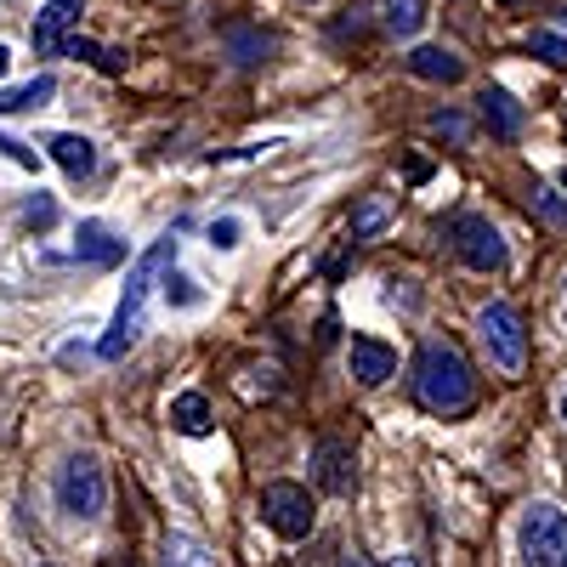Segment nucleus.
Masks as SVG:
<instances>
[{"mask_svg":"<svg viewBox=\"0 0 567 567\" xmlns=\"http://www.w3.org/2000/svg\"><path fill=\"white\" fill-rule=\"evenodd\" d=\"M414 398H420V409H432L443 420L477 403V374H471V363L454 341H425L414 352Z\"/></svg>","mask_w":567,"mask_h":567,"instance_id":"1","label":"nucleus"},{"mask_svg":"<svg viewBox=\"0 0 567 567\" xmlns=\"http://www.w3.org/2000/svg\"><path fill=\"white\" fill-rule=\"evenodd\" d=\"M176 267V239H159L148 256H142L136 267H131V278H125V296H120V307H114V323H109V336L97 341V352L114 363V358H125L131 347H136V336H142V301H148V290H154V278L159 272H171Z\"/></svg>","mask_w":567,"mask_h":567,"instance_id":"2","label":"nucleus"},{"mask_svg":"<svg viewBox=\"0 0 567 567\" xmlns=\"http://www.w3.org/2000/svg\"><path fill=\"white\" fill-rule=\"evenodd\" d=\"M52 494H58V511L63 516H74V523H97V516L109 511V471H103V460L97 454L63 460Z\"/></svg>","mask_w":567,"mask_h":567,"instance_id":"3","label":"nucleus"},{"mask_svg":"<svg viewBox=\"0 0 567 567\" xmlns=\"http://www.w3.org/2000/svg\"><path fill=\"white\" fill-rule=\"evenodd\" d=\"M477 336L494 358L499 374H523L528 369V329H523V312H516L511 301H488L477 312Z\"/></svg>","mask_w":567,"mask_h":567,"instance_id":"4","label":"nucleus"},{"mask_svg":"<svg viewBox=\"0 0 567 567\" xmlns=\"http://www.w3.org/2000/svg\"><path fill=\"white\" fill-rule=\"evenodd\" d=\"M261 516L278 539H307L312 523H318V505L301 483H267L261 488Z\"/></svg>","mask_w":567,"mask_h":567,"instance_id":"5","label":"nucleus"},{"mask_svg":"<svg viewBox=\"0 0 567 567\" xmlns=\"http://www.w3.org/2000/svg\"><path fill=\"white\" fill-rule=\"evenodd\" d=\"M567 556V511L561 505H528L523 516V561L528 567H561Z\"/></svg>","mask_w":567,"mask_h":567,"instance_id":"6","label":"nucleus"},{"mask_svg":"<svg viewBox=\"0 0 567 567\" xmlns=\"http://www.w3.org/2000/svg\"><path fill=\"white\" fill-rule=\"evenodd\" d=\"M454 250L471 272H505V239L488 216H465L454 221Z\"/></svg>","mask_w":567,"mask_h":567,"instance_id":"7","label":"nucleus"},{"mask_svg":"<svg viewBox=\"0 0 567 567\" xmlns=\"http://www.w3.org/2000/svg\"><path fill=\"white\" fill-rule=\"evenodd\" d=\"M312 471H318L323 494H352L358 488V460H352V443H341V437H318Z\"/></svg>","mask_w":567,"mask_h":567,"instance_id":"8","label":"nucleus"},{"mask_svg":"<svg viewBox=\"0 0 567 567\" xmlns=\"http://www.w3.org/2000/svg\"><path fill=\"white\" fill-rule=\"evenodd\" d=\"M74 23H80V0H45V7L34 12V29H29L34 52H40V58H58Z\"/></svg>","mask_w":567,"mask_h":567,"instance_id":"9","label":"nucleus"},{"mask_svg":"<svg viewBox=\"0 0 567 567\" xmlns=\"http://www.w3.org/2000/svg\"><path fill=\"white\" fill-rule=\"evenodd\" d=\"M347 363H352V381L358 386H386L392 374H398V352L386 341H374V336H352Z\"/></svg>","mask_w":567,"mask_h":567,"instance_id":"10","label":"nucleus"},{"mask_svg":"<svg viewBox=\"0 0 567 567\" xmlns=\"http://www.w3.org/2000/svg\"><path fill=\"white\" fill-rule=\"evenodd\" d=\"M74 256L91 261V267H114V261H125V239H114L103 221H80V245H74Z\"/></svg>","mask_w":567,"mask_h":567,"instance_id":"11","label":"nucleus"},{"mask_svg":"<svg viewBox=\"0 0 567 567\" xmlns=\"http://www.w3.org/2000/svg\"><path fill=\"white\" fill-rule=\"evenodd\" d=\"M45 148H52V159H58L63 176H74V182H85L91 171H97V148H91L85 136H74V131H58L52 142H45Z\"/></svg>","mask_w":567,"mask_h":567,"instance_id":"12","label":"nucleus"},{"mask_svg":"<svg viewBox=\"0 0 567 567\" xmlns=\"http://www.w3.org/2000/svg\"><path fill=\"white\" fill-rule=\"evenodd\" d=\"M409 74H414V80L454 85V80H465V63H460L454 52H443V45H420V52H409Z\"/></svg>","mask_w":567,"mask_h":567,"instance_id":"13","label":"nucleus"},{"mask_svg":"<svg viewBox=\"0 0 567 567\" xmlns=\"http://www.w3.org/2000/svg\"><path fill=\"white\" fill-rule=\"evenodd\" d=\"M483 125L494 131V136H516L523 131V103H511V91H499V85H488L483 91Z\"/></svg>","mask_w":567,"mask_h":567,"instance_id":"14","label":"nucleus"},{"mask_svg":"<svg viewBox=\"0 0 567 567\" xmlns=\"http://www.w3.org/2000/svg\"><path fill=\"white\" fill-rule=\"evenodd\" d=\"M171 425H176L182 437H205L210 425H216V420H210V398H205V392H182V398L171 403Z\"/></svg>","mask_w":567,"mask_h":567,"instance_id":"15","label":"nucleus"},{"mask_svg":"<svg viewBox=\"0 0 567 567\" xmlns=\"http://www.w3.org/2000/svg\"><path fill=\"white\" fill-rule=\"evenodd\" d=\"M58 97V80L52 74H40L29 85H12V91H0V114H23V109H45Z\"/></svg>","mask_w":567,"mask_h":567,"instance_id":"16","label":"nucleus"},{"mask_svg":"<svg viewBox=\"0 0 567 567\" xmlns=\"http://www.w3.org/2000/svg\"><path fill=\"white\" fill-rule=\"evenodd\" d=\"M63 52H69V58H85L97 74H125V52H114V45H97V40L69 34V40H63Z\"/></svg>","mask_w":567,"mask_h":567,"instance_id":"17","label":"nucleus"},{"mask_svg":"<svg viewBox=\"0 0 567 567\" xmlns=\"http://www.w3.org/2000/svg\"><path fill=\"white\" fill-rule=\"evenodd\" d=\"M420 23H425V0H381V29L386 34L409 40Z\"/></svg>","mask_w":567,"mask_h":567,"instance_id":"18","label":"nucleus"},{"mask_svg":"<svg viewBox=\"0 0 567 567\" xmlns=\"http://www.w3.org/2000/svg\"><path fill=\"white\" fill-rule=\"evenodd\" d=\"M386 221H392V199H386V194H369V199L352 210V239H374Z\"/></svg>","mask_w":567,"mask_h":567,"instance_id":"19","label":"nucleus"},{"mask_svg":"<svg viewBox=\"0 0 567 567\" xmlns=\"http://www.w3.org/2000/svg\"><path fill=\"white\" fill-rule=\"evenodd\" d=\"M159 567H210V556H205V545H199V539H187V534H165Z\"/></svg>","mask_w":567,"mask_h":567,"instance_id":"20","label":"nucleus"},{"mask_svg":"<svg viewBox=\"0 0 567 567\" xmlns=\"http://www.w3.org/2000/svg\"><path fill=\"white\" fill-rule=\"evenodd\" d=\"M227 52H233V63L250 69V63H261V58L272 52V40H267L261 29H233V34H227Z\"/></svg>","mask_w":567,"mask_h":567,"instance_id":"21","label":"nucleus"},{"mask_svg":"<svg viewBox=\"0 0 567 567\" xmlns=\"http://www.w3.org/2000/svg\"><path fill=\"white\" fill-rule=\"evenodd\" d=\"M528 52H534V58H545L550 69H561V63H567V40H561V34H550V29H539V34L528 40Z\"/></svg>","mask_w":567,"mask_h":567,"instance_id":"22","label":"nucleus"},{"mask_svg":"<svg viewBox=\"0 0 567 567\" xmlns=\"http://www.w3.org/2000/svg\"><path fill=\"white\" fill-rule=\"evenodd\" d=\"M165 301H171V307H199L205 296L194 290V278H182V272L171 267V278H165Z\"/></svg>","mask_w":567,"mask_h":567,"instance_id":"23","label":"nucleus"},{"mask_svg":"<svg viewBox=\"0 0 567 567\" xmlns=\"http://www.w3.org/2000/svg\"><path fill=\"white\" fill-rule=\"evenodd\" d=\"M239 233H245L239 216H221V221H210V245L216 250H233V245H239Z\"/></svg>","mask_w":567,"mask_h":567,"instance_id":"24","label":"nucleus"},{"mask_svg":"<svg viewBox=\"0 0 567 567\" xmlns=\"http://www.w3.org/2000/svg\"><path fill=\"white\" fill-rule=\"evenodd\" d=\"M23 221H29V227H52V221H58V205H52V199H45V194H40V199H29V210H23Z\"/></svg>","mask_w":567,"mask_h":567,"instance_id":"25","label":"nucleus"},{"mask_svg":"<svg viewBox=\"0 0 567 567\" xmlns=\"http://www.w3.org/2000/svg\"><path fill=\"white\" fill-rule=\"evenodd\" d=\"M534 194H539V216L545 221H567V199L561 194H550V187H534Z\"/></svg>","mask_w":567,"mask_h":567,"instance_id":"26","label":"nucleus"},{"mask_svg":"<svg viewBox=\"0 0 567 567\" xmlns=\"http://www.w3.org/2000/svg\"><path fill=\"white\" fill-rule=\"evenodd\" d=\"M0 154L18 159L23 171H40V154H34V148H23V142H12V136H0Z\"/></svg>","mask_w":567,"mask_h":567,"instance_id":"27","label":"nucleus"},{"mask_svg":"<svg viewBox=\"0 0 567 567\" xmlns=\"http://www.w3.org/2000/svg\"><path fill=\"white\" fill-rule=\"evenodd\" d=\"M432 131H443V136H465V120H460V114H432Z\"/></svg>","mask_w":567,"mask_h":567,"instance_id":"28","label":"nucleus"},{"mask_svg":"<svg viewBox=\"0 0 567 567\" xmlns=\"http://www.w3.org/2000/svg\"><path fill=\"white\" fill-rule=\"evenodd\" d=\"M341 567H374V561H369V556H358V550H352V556H341Z\"/></svg>","mask_w":567,"mask_h":567,"instance_id":"29","label":"nucleus"},{"mask_svg":"<svg viewBox=\"0 0 567 567\" xmlns=\"http://www.w3.org/2000/svg\"><path fill=\"white\" fill-rule=\"evenodd\" d=\"M7 69H12V52H7V45H0V80H7Z\"/></svg>","mask_w":567,"mask_h":567,"instance_id":"30","label":"nucleus"},{"mask_svg":"<svg viewBox=\"0 0 567 567\" xmlns=\"http://www.w3.org/2000/svg\"><path fill=\"white\" fill-rule=\"evenodd\" d=\"M392 567H420V561H414V556H398V561H392Z\"/></svg>","mask_w":567,"mask_h":567,"instance_id":"31","label":"nucleus"},{"mask_svg":"<svg viewBox=\"0 0 567 567\" xmlns=\"http://www.w3.org/2000/svg\"><path fill=\"white\" fill-rule=\"evenodd\" d=\"M561 329H567V290H561Z\"/></svg>","mask_w":567,"mask_h":567,"instance_id":"32","label":"nucleus"},{"mask_svg":"<svg viewBox=\"0 0 567 567\" xmlns=\"http://www.w3.org/2000/svg\"><path fill=\"white\" fill-rule=\"evenodd\" d=\"M499 7H505V12H511V7H523V0H499Z\"/></svg>","mask_w":567,"mask_h":567,"instance_id":"33","label":"nucleus"},{"mask_svg":"<svg viewBox=\"0 0 567 567\" xmlns=\"http://www.w3.org/2000/svg\"><path fill=\"white\" fill-rule=\"evenodd\" d=\"M561 420H567V392H561Z\"/></svg>","mask_w":567,"mask_h":567,"instance_id":"34","label":"nucleus"},{"mask_svg":"<svg viewBox=\"0 0 567 567\" xmlns=\"http://www.w3.org/2000/svg\"><path fill=\"white\" fill-rule=\"evenodd\" d=\"M109 567H131V561H109Z\"/></svg>","mask_w":567,"mask_h":567,"instance_id":"35","label":"nucleus"},{"mask_svg":"<svg viewBox=\"0 0 567 567\" xmlns=\"http://www.w3.org/2000/svg\"><path fill=\"white\" fill-rule=\"evenodd\" d=\"M561 187H567V171H561Z\"/></svg>","mask_w":567,"mask_h":567,"instance_id":"36","label":"nucleus"},{"mask_svg":"<svg viewBox=\"0 0 567 567\" xmlns=\"http://www.w3.org/2000/svg\"><path fill=\"white\" fill-rule=\"evenodd\" d=\"M561 567H567V556H561Z\"/></svg>","mask_w":567,"mask_h":567,"instance_id":"37","label":"nucleus"}]
</instances>
